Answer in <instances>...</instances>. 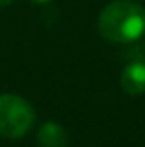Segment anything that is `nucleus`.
<instances>
[{
	"instance_id": "nucleus-4",
	"label": "nucleus",
	"mask_w": 145,
	"mask_h": 147,
	"mask_svg": "<svg viewBox=\"0 0 145 147\" xmlns=\"http://www.w3.org/2000/svg\"><path fill=\"white\" fill-rule=\"evenodd\" d=\"M69 136L65 129L54 121H47L37 130V144L39 147H67Z\"/></svg>"
},
{
	"instance_id": "nucleus-5",
	"label": "nucleus",
	"mask_w": 145,
	"mask_h": 147,
	"mask_svg": "<svg viewBox=\"0 0 145 147\" xmlns=\"http://www.w3.org/2000/svg\"><path fill=\"white\" fill-rule=\"evenodd\" d=\"M13 0H0V6H9Z\"/></svg>"
},
{
	"instance_id": "nucleus-6",
	"label": "nucleus",
	"mask_w": 145,
	"mask_h": 147,
	"mask_svg": "<svg viewBox=\"0 0 145 147\" xmlns=\"http://www.w3.org/2000/svg\"><path fill=\"white\" fill-rule=\"evenodd\" d=\"M36 4H47V2H50V0H34Z\"/></svg>"
},
{
	"instance_id": "nucleus-1",
	"label": "nucleus",
	"mask_w": 145,
	"mask_h": 147,
	"mask_svg": "<svg viewBox=\"0 0 145 147\" xmlns=\"http://www.w3.org/2000/svg\"><path fill=\"white\" fill-rule=\"evenodd\" d=\"M99 32L110 43H132L145 34V9L132 0H115L99 15Z\"/></svg>"
},
{
	"instance_id": "nucleus-2",
	"label": "nucleus",
	"mask_w": 145,
	"mask_h": 147,
	"mask_svg": "<svg viewBox=\"0 0 145 147\" xmlns=\"http://www.w3.org/2000/svg\"><path fill=\"white\" fill-rule=\"evenodd\" d=\"M36 112L26 99L13 93L0 95V136L15 140L28 134L34 127Z\"/></svg>"
},
{
	"instance_id": "nucleus-3",
	"label": "nucleus",
	"mask_w": 145,
	"mask_h": 147,
	"mask_svg": "<svg viewBox=\"0 0 145 147\" xmlns=\"http://www.w3.org/2000/svg\"><path fill=\"white\" fill-rule=\"evenodd\" d=\"M121 88L128 95H143L145 93V61L136 60L123 69Z\"/></svg>"
}]
</instances>
